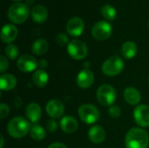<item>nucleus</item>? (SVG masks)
Here are the masks:
<instances>
[{"instance_id": "nucleus-1", "label": "nucleus", "mask_w": 149, "mask_h": 148, "mask_svg": "<svg viewBox=\"0 0 149 148\" xmlns=\"http://www.w3.org/2000/svg\"><path fill=\"white\" fill-rule=\"evenodd\" d=\"M149 136L148 133L141 128L130 129L125 138L126 148H148Z\"/></svg>"}, {"instance_id": "nucleus-2", "label": "nucleus", "mask_w": 149, "mask_h": 148, "mask_svg": "<svg viewBox=\"0 0 149 148\" xmlns=\"http://www.w3.org/2000/svg\"><path fill=\"white\" fill-rule=\"evenodd\" d=\"M30 131V123L24 118L20 116L11 119L7 125V132L9 135L15 139L24 137Z\"/></svg>"}, {"instance_id": "nucleus-3", "label": "nucleus", "mask_w": 149, "mask_h": 148, "mask_svg": "<svg viewBox=\"0 0 149 148\" xmlns=\"http://www.w3.org/2000/svg\"><path fill=\"white\" fill-rule=\"evenodd\" d=\"M30 15L29 7L23 3H16L11 4L8 10V17L14 24H23Z\"/></svg>"}, {"instance_id": "nucleus-4", "label": "nucleus", "mask_w": 149, "mask_h": 148, "mask_svg": "<svg viewBox=\"0 0 149 148\" xmlns=\"http://www.w3.org/2000/svg\"><path fill=\"white\" fill-rule=\"evenodd\" d=\"M116 97H117L116 91L114 87H113L111 85L108 84L101 85L97 90V93H96L97 100L103 106H113L116 99Z\"/></svg>"}, {"instance_id": "nucleus-5", "label": "nucleus", "mask_w": 149, "mask_h": 148, "mask_svg": "<svg viewBox=\"0 0 149 148\" xmlns=\"http://www.w3.org/2000/svg\"><path fill=\"white\" fill-rule=\"evenodd\" d=\"M124 69V62L121 58L118 56H113L107 58L102 65L101 70L103 74L108 77H113L119 75Z\"/></svg>"}, {"instance_id": "nucleus-6", "label": "nucleus", "mask_w": 149, "mask_h": 148, "mask_svg": "<svg viewBox=\"0 0 149 148\" xmlns=\"http://www.w3.org/2000/svg\"><path fill=\"white\" fill-rule=\"evenodd\" d=\"M79 116L86 124H93L100 119V112L98 108L91 104L81 105L79 108Z\"/></svg>"}, {"instance_id": "nucleus-7", "label": "nucleus", "mask_w": 149, "mask_h": 148, "mask_svg": "<svg viewBox=\"0 0 149 148\" xmlns=\"http://www.w3.org/2000/svg\"><path fill=\"white\" fill-rule=\"evenodd\" d=\"M112 32H113L112 24L105 20L95 23L92 28L93 37L99 41H105L111 37Z\"/></svg>"}, {"instance_id": "nucleus-8", "label": "nucleus", "mask_w": 149, "mask_h": 148, "mask_svg": "<svg viewBox=\"0 0 149 148\" xmlns=\"http://www.w3.org/2000/svg\"><path fill=\"white\" fill-rule=\"evenodd\" d=\"M67 52L73 59L81 60L87 56L88 48L84 42L78 39H73L67 44Z\"/></svg>"}, {"instance_id": "nucleus-9", "label": "nucleus", "mask_w": 149, "mask_h": 148, "mask_svg": "<svg viewBox=\"0 0 149 148\" xmlns=\"http://www.w3.org/2000/svg\"><path fill=\"white\" fill-rule=\"evenodd\" d=\"M17 66L21 72L28 73L33 72L38 66V62L33 56L23 54L18 58L17 61Z\"/></svg>"}, {"instance_id": "nucleus-10", "label": "nucleus", "mask_w": 149, "mask_h": 148, "mask_svg": "<svg viewBox=\"0 0 149 148\" xmlns=\"http://www.w3.org/2000/svg\"><path fill=\"white\" fill-rule=\"evenodd\" d=\"M85 30V23L79 17H73L70 18L66 24L67 33L73 38H78L81 36Z\"/></svg>"}, {"instance_id": "nucleus-11", "label": "nucleus", "mask_w": 149, "mask_h": 148, "mask_svg": "<svg viewBox=\"0 0 149 148\" xmlns=\"http://www.w3.org/2000/svg\"><path fill=\"white\" fill-rule=\"evenodd\" d=\"M134 119L136 124L142 127L149 126V106L146 105L137 106L134 111Z\"/></svg>"}, {"instance_id": "nucleus-12", "label": "nucleus", "mask_w": 149, "mask_h": 148, "mask_svg": "<svg viewBox=\"0 0 149 148\" xmlns=\"http://www.w3.org/2000/svg\"><path fill=\"white\" fill-rule=\"evenodd\" d=\"M47 115L50 116L52 120L60 118L65 112V106L62 101L57 99H51L45 106Z\"/></svg>"}, {"instance_id": "nucleus-13", "label": "nucleus", "mask_w": 149, "mask_h": 148, "mask_svg": "<svg viewBox=\"0 0 149 148\" xmlns=\"http://www.w3.org/2000/svg\"><path fill=\"white\" fill-rule=\"evenodd\" d=\"M76 82L78 86L82 89H87L93 85L94 82V75L89 69H84L79 72Z\"/></svg>"}, {"instance_id": "nucleus-14", "label": "nucleus", "mask_w": 149, "mask_h": 148, "mask_svg": "<svg viewBox=\"0 0 149 148\" xmlns=\"http://www.w3.org/2000/svg\"><path fill=\"white\" fill-rule=\"evenodd\" d=\"M17 28L11 24L3 25L1 31V39L5 44H11L17 37Z\"/></svg>"}, {"instance_id": "nucleus-15", "label": "nucleus", "mask_w": 149, "mask_h": 148, "mask_svg": "<svg viewBox=\"0 0 149 148\" xmlns=\"http://www.w3.org/2000/svg\"><path fill=\"white\" fill-rule=\"evenodd\" d=\"M88 138L93 143L100 144L106 139V131L101 126L95 125L89 129Z\"/></svg>"}, {"instance_id": "nucleus-16", "label": "nucleus", "mask_w": 149, "mask_h": 148, "mask_svg": "<svg viewBox=\"0 0 149 148\" xmlns=\"http://www.w3.org/2000/svg\"><path fill=\"white\" fill-rule=\"evenodd\" d=\"M31 16L33 22L37 24H43L48 18V10L44 5L38 4L32 8Z\"/></svg>"}, {"instance_id": "nucleus-17", "label": "nucleus", "mask_w": 149, "mask_h": 148, "mask_svg": "<svg viewBox=\"0 0 149 148\" xmlns=\"http://www.w3.org/2000/svg\"><path fill=\"white\" fill-rule=\"evenodd\" d=\"M25 114L27 119L32 122V123H37L41 119L42 115V110L41 107L37 103H31L26 106L25 109Z\"/></svg>"}, {"instance_id": "nucleus-18", "label": "nucleus", "mask_w": 149, "mask_h": 148, "mask_svg": "<svg viewBox=\"0 0 149 148\" xmlns=\"http://www.w3.org/2000/svg\"><path fill=\"white\" fill-rule=\"evenodd\" d=\"M60 128L65 133H73L78 129V121L72 116H65L60 120Z\"/></svg>"}, {"instance_id": "nucleus-19", "label": "nucleus", "mask_w": 149, "mask_h": 148, "mask_svg": "<svg viewBox=\"0 0 149 148\" xmlns=\"http://www.w3.org/2000/svg\"><path fill=\"white\" fill-rule=\"evenodd\" d=\"M123 95H124V99L126 102L131 106H137L141 100V92L134 87L126 88Z\"/></svg>"}, {"instance_id": "nucleus-20", "label": "nucleus", "mask_w": 149, "mask_h": 148, "mask_svg": "<svg viewBox=\"0 0 149 148\" xmlns=\"http://www.w3.org/2000/svg\"><path fill=\"white\" fill-rule=\"evenodd\" d=\"M138 47L136 44L133 41H127L121 46V54L127 59H131L134 58L137 54Z\"/></svg>"}, {"instance_id": "nucleus-21", "label": "nucleus", "mask_w": 149, "mask_h": 148, "mask_svg": "<svg viewBox=\"0 0 149 148\" xmlns=\"http://www.w3.org/2000/svg\"><path fill=\"white\" fill-rule=\"evenodd\" d=\"M17 85L16 77L10 73L2 74L0 77V87L3 91H10Z\"/></svg>"}, {"instance_id": "nucleus-22", "label": "nucleus", "mask_w": 149, "mask_h": 148, "mask_svg": "<svg viewBox=\"0 0 149 148\" xmlns=\"http://www.w3.org/2000/svg\"><path fill=\"white\" fill-rule=\"evenodd\" d=\"M49 81L48 73L43 69L37 70L32 75V82L38 87H44Z\"/></svg>"}, {"instance_id": "nucleus-23", "label": "nucleus", "mask_w": 149, "mask_h": 148, "mask_svg": "<svg viewBox=\"0 0 149 148\" xmlns=\"http://www.w3.org/2000/svg\"><path fill=\"white\" fill-rule=\"evenodd\" d=\"M49 49V44L45 38H38L35 40L31 46V51L35 55H43Z\"/></svg>"}, {"instance_id": "nucleus-24", "label": "nucleus", "mask_w": 149, "mask_h": 148, "mask_svg": "<svg viewBox=\"0 0 149 148\" xmlns=\"http://www.w3.org/2000/svg\"><path fill=\"white\" fill-rule=\"evenodd\" d=\"M101 15L107 21H113L117 17V11L113 5L107 3L101 8Z\"/></svg>"}, {"instance_id": "nucleus-25", "label": "nucleus", "mask_w": 149, "mask_h": 148, "mask_svg": "<svg viewBox=\"0 0 149 148\" xmlns=\"http://www.w3.org/2000/svg\"><path fill=\"white\" fill-rule=\"evenodd\" d=\"M30 135H31L32 140H34L36 141H40V140H43L45 138L46 132L41 126L35 125L31 128Z\"/></svg>"}, {"instance_id": "nucleus-26", "label": "nucleus", "mask_w": 149, "mask_h": 148, "mask_svg": "<svg viewBox=\"0 0 149 148\" xmlns=\"http://www.w3.org/2000/svg\"><path fill=\"white\" fill-rule=\"evenodd\" d=\"M4 52H5L6 57L8 58H10V59H11V60L16 59L18 57V55H19V50H18V48L17 47V45L12 44H8L5 47Z\"/></svg>"}, {"instance_id": "nucleus-27", "label": "nucleus", "mask_w": 149, "mask_h": 148, "mask_svg": "<svg viewBox=\"0 0 149 148\" xmlns=\"http://www.w3.org/2000/svg\"><path fill=\"white\" fill-rule=\"evenodd\" d=\"M120 113H121V109L120 106H115V105H113L109 107V110H108V114L110 117L113 118V119H117L120 116Z\"/></svg>"}, {"instance_id": "nucleus-28", "label": "nucleus", "mask_w": 149, "mask_h": 148, "mask_svg": "<svg viewBox=\"0 0 149 148\" xmlns=\"http://www.w3.org/2000/svg\"><path fill=\"white\" fill-rule=\"evenodd\" d=\"M55 40L59 45H65V44H69V38L67 37V35H65V33H58L56 36Z\"/></svg>"}, {"instance_id": "nucleus-29", "label": "nucleus", "mask_w": 149, "mask_h": 148, "mask_svg": "<svg viewBox=\"0 0 149 148\" xmlns=\"http://www.w3.org/2000/svg\"><path fill=\"white\" fill-rule=\"evenodd\" d=\"M9 113H10L9 106L4 103H1V105H0V118H1V120L5 119L9 115Z\"/></svg>"}, {"instance_id": "nucleus-30", "label": "nucleus", "mask_w": 149, "mask_h": 148, "mask_svg": "<svg viewBox=\"0 0 149 148\" xmlns=\"http://www.w3.org/2000/svg\"><path fill=\"white\" fill-rule=\"evenodd\" d=\"M46 128L50 133H54L58 129V123L54 120H50L46 122Z\"/></svg>"}, {"instance_id": "nucleus-31", "label": "nucleus", "mask_w": 149, "mask_h": 148, "mask_svg": "<svg viewBox=\"0 0 149 148\" xmlns=\"http://www.w3.org/2000/svg\"><path fill=\"white\" fill-rule=\"evenodd\" d=\"M8 66H9V63H8L7 58L3 55H1L0 56V72L1 73L4 72L7 70Z\"/></svg>"}, {"instance_id": "nucleus-32", "label": "nucleus", "mask_w": 149, "mask_h": 148, "mask_svg": "<svg viewBox=\"0 0 149 148\" xmlns=\"http://www.w3.org/2000/svg\"><path fill=\"white\" fill-rule=\"evenodd\" d=\"M47 148H67L66 146L63 143H59V142H56V143H52Z\"/></svg>"}, {"instance_id": "nucleus-33", "label": "nucleus", "mask_w": 149, "mask_h": 148, "mask_svg": "<svg viewBox=\"0 0 149 148\" xmlns=\"http://www.w3.org/2000/svg\"><path fill=\"white\" fill-rule=\"evenodd\" d=\"M47 64H48V63H47V61H46L45 59H44V58H43V59H41V60L38 62V66H39V67H41V68L43 69V68L47 67V65H48Z\"/></svg>"}, {"instance_id": "nucleus-34", "label": "nucleus", "mask_w": 149, "mask_h": 148, "mask_svg": "<svg viewBox=\"0 0 149 148\" xmlns=\"http://www.w3.org/2000/svg\"><path fill=\"white\" fill-rule=\"evenodd\" d=\"M3 143H4V140H3V136L1 134V146L0 148H3Z\"/></svg>"}, {"instance_id": "nucleus-35", "label": "nucleus", "mask_w": 149, "mask_h": 148, "mask_svg": "<svg viewBox=\"0 0 149 148\" xmlns=\"http://www.w3.org/2000/svg\"><path fill=\"white\" fill-rule=\"evenodd\" d=\"M11 1H15V2H20V1H22V0H11Z\"/></svg>"}]
</instances>
